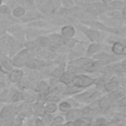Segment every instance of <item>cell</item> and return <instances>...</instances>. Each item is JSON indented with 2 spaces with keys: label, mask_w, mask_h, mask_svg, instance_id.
<instances>
[{
  "label": "cell",
  "mask_w": 126,
  "mask_h": 126,
  "mask_svg": "<svg viewBox=\"0 0 126 126\" xmlns=\"http://www.w3.org/2000/svg\"><path fill=\"white\" fill-rule=\"evenodd\" d=\"M76 84V86H79V87H88L90 85H92L94 83V80L89 78V77H86V76H78V77H75L74 80H73Z\"/></svg>",
  "instance_id": "1"
},
{
  "label": "cell",
  "mask_w": 126,
  "mask_h": 126,
  "mask_svg": "<svg viewBox=\"0 0 126 126\" xmlns=\"http://www.w3.org/2000/svg\"><path fill=\"white\" fill-rule=\"evenodd\" d=\"M22 77H23V72L21 70L12 71L11 74H10V80L12 82H18L22 79Z\"/></svg>",
  "instance_id": "2"
},
{
  "label": "cell",
  "mask_w": 126,
  "mask_h": 126,
  "mask_svg": "<svg viewBox=\"0 0 126 126\" xmlns=\"http://www.w3.org/2000/svg\"><path fill=\"white\" fill-rule=\"evenodd\" d=\"M102 63L100 62H95V63H93V62H90V63H86V65H84L82 68L86 71H89V72H93L94 69H96L97 67H99Z\"/></svg>",
  "instance_id": "3"
},
{
  "label": "cell",
  "mask_w": 126,
  "mask_h": 126,
  "mask_svg": "<svg viewBox=\"0 0 126 126\" xmlns=\"http://www.w3.org/2000/svg\"><path fill=\"white\" fill-rule=\"evenodd\" d=\"M85 31V33L89 36V38L91 40H94V41H96L99 37L98 35V32H94V31H91V30H87V29H83Z\"/></svg>",
  "instance_id": "4"
},
{
  "label": "cell",
  "mask_w": 126,
  "mask_h": 126,
  "mask_svg": "<svg viewBox=\"0 0 126 126\" xmlns=\"http://www.w3.org/2000/svg\"><path fill=\"white\" fill-rule=\"evenodd\" d=\"M74 78H75V76L73 73H65V74L61 75V81L64 84H70L71 82H73Z\"/></svg>",
  "instance_id": "5"
},
{
  "label": "cell",
  "mask_w": 126,
  "mask_h": 126,
  "mask_svg": "<svg viewBox=\"0 0 126 126\" xmlns=\"http://www.w3.org/2000/svg\"><path fill=\"white\" fill-rule=\"evenodd\" d=\"M112 51H113L115 54L120 55V54H123V53H124V47H123V45H122L121 43L116 42V43H114V45H113V47H112Z\"/></svg>",
  "instance_id": "6"
},
{
  "label": "cell",
  "mask_w": 126,
  "mask_h": 126,
  "mask_svg": "<svg viewBox=\"0 0 126 126\" xmlns=\"http://www.w3.org/2000/svg\"><path fill=\"white\" fill-rule=\"evenodd\" d=\"M74 29L72 28V27H69V26H67V27H64L63 29H62V34L64 35V36H67V37H70V36H72L73 34H74Z\"/></svg>",
  "instance_id": "7"
},
{
  "label": "cell",
  "mask_w": 126,
  "mask_h": 126,
  "mask_svg": "<svg viewBox=\"0 0 126 126\" xmlns=\"http://www.w3.org/2000/svg\"><path fill=\"white\" fill-rule=\"evenodd\" d=\"M80 115V111L77 110V109H73V110H70L68 113H67V119L71 120L73 118H78Z\"/></svg>",
  "instance_id": "8"
},
{
  "label": "cell",
  "mask_w": 126,
  "mask_h": 126,
  "mask_svg": "<svg viewBox=\"0 0 126 126\" xmlns=\"http://www.w3.org/2000/svg\"><path fill=\"white\" fill-rule=\"evenodd\" d=\"M109 106H110V100H109L108 98L104 97V98H102V99L100 100V102H99V107H100L101 109H107Z\"/></svg>",
  "instance_id": "9"
},
{
  "label": "cell",
  "mask_w": 126,
  "mask_h": 126,
  "mask_svg": "<svg viewBox=\"0 0 126 126\" xmlns=\"http://www.w3.org/2000/svg\"><path fill=\"white\" fill-rule=\"evenodd\" d=\"M117 87H118V84L116 82H110V83H108V84L105 85V89L108 92H112V91L116 90Z\"/></svg>",
  "instance_id": "10"
},
{
  "label": "cell",
  "mask_w": 126,
  "mask_h": 126,
  "mask_svg": "<svg viewBox=\"0 0 126 126\" xmlns=\"http://www.w3.org/2000/svg\"><path fill=\"white\" fill-rule=\"evenodd\" d=\"M37 90H38V92L39 93H46L47 91H48V87H47V85L44 83V82H40L39 84H38V87H37Z\"/></svg>",
  "instance_id": "11"
},
{
  "label": "cell",
  "mask_w": 126,
  "mask_h": 126,
  "mask_svg": "<svg viewBox=\"0 0 126 126\" xmlns=\"http://www.w3.org/2000/svg\"><path fill=\"white\" fill-rule=\"evenodd\" d=\"M37 42L39 43V45L41 46H47L49 44V40L47 37H44V36H40L37 38Z\"/></svg>",
  "instance_id": "12"
},
{
  "label": "cell",
  "mask_w": 126,
  "mask_h": 126,
  "mask_svg": "<svg viewBox=\"0 0 126 126\" xmlns=\"http://www.w3.org/2000/svg\"><path fill=\"white\" fill-rule=\"evenodd\" d=\"M12 112V108L11 107H5L2 111H1V118H7Z\"/></svg>",
  "instance_id": "13"
},
{
  "label": "cell",
  "mask_w": 126,
  "mask_h": 126,
  "mask_svg": "<svg viewBox=\"0 0 126 126\" xmlns=\"http://www.w3.org/2000/svg\"><path fill=\"white\" fill-rule=\"evenodd\" d=\"M75 126H89L90 125V122L89 121H86V120H83V119H77L74 123Z\"/></svg>",
  "instance_id": "14"
},
{
  "label": "cell",
  "mask_w": 126,
  "mask_h": 126,
  "mask_svg": "<svg viewBox=\"0 0 126 126\" xmlns=\"http://www.w3.org/2000/svg\"><path fill=\"white\" fill-rule=\"evenodd\" d=\"M24 13H25V10L22 7H18L14 10V16H16V17H21L24 15Z\"/></svg>",
  "instance_id": "15"
},
{
  "label": "cell",
  "mask_w": 126,
  "mask_h": 126,
  "mask_svg": "<svg viewBox=\"0 0 126 126\" xmlns=\"http://www.w3.org/2000/svg\"><path fill=\"white\" fill-rule=\"evenodd\" d=\"M30 84V80L28 78H24V79H21L20 82H19V87L21 88H26L28 85Z\"/></svg>",
  "instance_id": "16"
},
{
  "label": "cell",
  "mask_w": 126,
  "mask_h": 126,
  "mask_svg": "<svg viewBox=\"0 0 126 126\" xmlns=\"http://www.w3.org/2000/svg\"><path fill=\"white\" fill-rule=\"evenodd\" d=\"M123 3L122 2H118V1H115V2H112L111 3V8L112 9H121L122 7H123Z\"/></svg>",
  "instance_id": "17"
},
{
  "label": "cell",
  "mask_w": 126,
  "mask_h": 126,
  "mask_svg": "<svg viewBox=\"0 0 126 126\" xmlns=\"http://www.w3.org/2000/svg\"><path fill=\"white\" fill-rule=\"evenodd\" d=\"M98 49H99V45H98V44H92V45L89 47L88 52H89V53H94V52L97 51Z\"/></svg>",
  "instance_id": "18"
},
{
  "label": "cell",
  "mask_w": 126,
  "mask_h": 126,
  "mask_svg": "<svg viewBox=\"0 0 126 126\" xmlns=\"http://www.w3.org/2000/svg\"><path fill=\"white\" fill-rule=\"evenodd\" d=\"M63 68H64V64H61L58 68H56L55 70H54V72H53V75L54 76H58V75H62L63 74Z\"/></svg>",
  "instance_id": "19"
},
{
  "label": "cell",
  "mask_w": 126,
  "mask_h": 126,
  "mask_svg": "<svg viewBox=\"0 0 126 126\" xmlns=\"http://www.w3.org/2000/svg\"><path fill=\"white\" fill-rule=\"evenodd\" d=\"M23 63H25V59H24L23 57H21V56H17V57L14 59V64H15V65L20 66V65H22Z\"/></svg>",
  "instance_id": "20"
},
{
  "label": "cell",
  "mask_w": 126,
  "mask_h": 126,
  "mask_svg": "<svg viewBox=\"0 0 126 126\" xmlns=\"http://www.w3.org/2000/svg\"><path fill=\"white\" fill-rule=\"evenodd\" d=\"M70 109V104L68 103V102H63V103H61L60 104V110L61 111H67V110H69Z\"/></svg>",
  "instance_id": "21"
},
{
  "label": "cell",
  "mask_w": 126,
  "mask_h": 126,
  "mask_svg": "<svg viewBox=\"0 0 126 126\" xmlns=\"http://www.w3.org/2000/svg\"><path fill=\"white\" fill-rule=\"evenodd\" d=\"M50 38H52V40L54 42H58V43H63L64 42V39L59 35H52Z\"/></svg>",
  "instance_id": "22"
},
{
  "label": "cell",
  "mask_w": 126,
  "mask_h": 126,
  "mask_svg": "<svg viewBox=\"0 0 126 126\" xmlns=\"http://www.w3.org/2000/svg\"><path fill=\"white\" fill-rule=\"evenodd\" d=\"M45 109H46L47 112H50V113H51V112H54V111L56 110V105H55V104H52V103H51V104H48Z\"/></svg>",
  "instance_id": "23"
},
{
  "label": "cell",
  "mask_w": 126,
  "mask_h": 126,
  "mask_svg": "<svg viewBox=\"0 0 126 126\" xmlns=\"http://www.w3.org/2000/svg\"><path fill=\"white\" fill-rule=\"evenodd\" d=\"M0 70L2 71V72H4V73H7L8 72V70H11V67L9 66V65H7V64H2L1 66H0Z\"/></svg>",
  "instance_id": "24"
},
{
  "label": "cell",
  "mask_w": 126,
  "mask_h": 126,
  "mask_svg": "<svg viewBox=\"0 0 126 126\" xmlns=\"http://www.w3.org/2000/svg\"><path fill=\"white\" fill-rule=\"evenodd\" d=\"M79 91H80V89H79L77 86H73V87H70L67 92H68L69 94H74V93H78Z\"/></svg>",
  "instance_id": "25"
},
{
  "label": "cell",
  "mask_w": 126,
  "mask_h": 126,
  "mask_svg": "<svg viewBox=\"0 0 126 126\" xmlns=\"http://www.w3.org/2000/svg\"><path fill=\"white\" fill-rule=\"evenodd\" d=\"M87 62H88V59H80V60L73 61V64H74V65H81V64L87 63Z\"/></svg>",
  "instance_id": "26"
},
{
  "label": "cell",
  "mask_w": 126,
  "mask_h": 126,
  "mask_svg": "<svg viewBox=\"0 0 126 126\" xmlns=\"http://www.w3.org/2000/svg\"><path fill=\"white\" fill-rule=\"evenodd\" d=\"M94 57H95V58H98V59H109V56H107V55H106V54H104V53H101V54L95 55Z\"/></svg>",
  "instance_id": "27"
},
{
  "label": "cell",
  "mask_w": 126,
  "mask_h": 126,
  "mask_svg": "<svg viewBox=\"0 0 126 126\" xmlns=\"http://www.w3.org/2000/svg\"><path fill=\"white\" fill-rule=\"evenodd\" d=\"M27 65H28V67H30V68H35V66H36V64H35V62H34L33 60H29V61L27 62Z\"/></svg>",
  "instance_id": "28"
},
{
  "label": "cell",
  "mask_w": 126,
  "mask_h": 126,
  "mask_svg": "<svg viewBox=\"0 0 126 126\" xmlns=\"http://www.w3.org/2000/svg\"><path fill=\"white\" fill-rule=\"evenodd\" d=\"M35 110H36V113L37 114H39V115H43L44 114V111H43V108L41 107V106H36L35 107Z\"/></svg>",
  "instance_id": "29"
},
{
  "label": "cell",
  "mask_w": 126,
  "mask_h": 126,
  "mask_svg": "<svg viewBox=\"0 0 126 126\" xmlns=\"http://www.w3.org/2000/svg\"><path fill=\"white\" fill-rule=\"evenodd\" d=\"M121 94H122V92H121V91L116 92V93H113V94L110 95V97H111V98H116V97H119V96L121 95Z\"/></svg>",
  "instance_id": "30"
},
{
  "label": "cell",
  "mask_w": 126,
  "mask_h": 126,
  "mask_svg": "<svg viewBox=\"0 0 126 126\" xmlns=\"http://www.w3.org/2000/svg\"><path fill=\"white\" fill-rule=\"evenodd\" d=\"M20 98H22V94H15V95L13 96V100H19Z\"/></svg>",
  "instance_id": "31"
},
{
  "label": "cell",
  "mask_w": 126,
  "mask_h": 126,
  "mask_svg": "<svg viewBox=\"0 0 126 126\" xmlns=\"http://www.w3.org/2000/svg\"><path fill=\"white\" fill-rule=\"evenodd\" d=\"M63 121V118L61 117V116H57L55 119H54V123H60V122H62Z\"/></svg>",
  "instance_id": "32"
},
{
  "label": "cell",
  "mask_w": 126,
  "mask_h": 126,
  "mask_svg": "<svg viewBox=\"0 0 126 126\" xmlns=\"http://www.w3.org/2000/svg\"><path fill=\"white\" fill-rule=\"evenodd\" d=\"M59 99V97L57 96H48L47 97V100H52V101H57Z\"/></svg>",
  "instance_id": "33"
},
{
  "label": "cell",
  "mask_w": 126,
  "mask_h": 126,
  "mask_svg": "<svg viewBox=\"0 0 126 126\" xmlns=\"http://www.w3.org/2000/svg\"><path fill=\"white\" fill-rule=\"evenodd\" d=\"M8 12V8L6 6H3L0 8V13H7Z\"/></svg>",
  "instance_id": "34"
},
{
  "label": "cell",
  "mask_w": 126,
  "mask_h": 126,
  "mask_svg": "<svg viewBox=\"0 0 126 126\" xmlns=\"http://www.w3.org/2000/svg\"><path fill=\"white\" fill-rule=\"evenodd\" d=\"M90 96V93H86V94H84V95H81V96H78V98H88Z\"/></svg>",
  "instance_id": "35"
},
{
  "label": "cell",
  "mask_w": 126,
  "mask_h": 126,
  "mask_svg": "<svg viewBox=\"0 0 126 126\" xmlns=\"http://www.w3.org/2000/svg\"><path fill=\"white\" fill-rule=\"evenodd\" d=\"M51 118H52V117L49 116V115H45V116H44V120H45L46 123H49V122L51 121Z\"/></svg>",
  "instance_id": "36"
},
{
  "label": "cell",
  "mask_w": 126,
  "mask_h": 126,
  "mask_svg": "<svg viewBox=\"0 0 126 126\" xmlns=\"http://www.w3.org/2000/svg\"><path fill=\"white\" fill-rule=\"evenodd\" d=\"M63 1V4L67 5V6H71L72 5V1L71 0H62Z\"/></svg>",
  "instance_id": "37"
},
{
  "label": "cell",
  "mask_w": 126,
  "mask_h": 126,
  "mask_svg": "<svg viewBox=\"0 0 126 126\" xmlns=\"http://www.w3.org/2000/svg\"><path fill=\"white\" fill-rule=\"evenodd\" d=\"M97 123H98L97 126H104V121H103V120H98Z\"/></svg>",
  "instance_id": "38"
},
{
  "label": "cell",
  "mask_w": 126,
  "mask_h": 126,
  "mask_svg": "<svg viewBox=\"0 0 126 126\" xmlns=\"http://www.w3.org/2000/svg\"><path fill=\"white\" fill-rule=\"evenodd\" d=\"M36 126H44V125L40 120H36Z\"/></svg>",
  "instance_id": "39"
},
{
  "label": "cell",
  "mask_w": 126,
  "mask_h": 126,
  "mask_svg": "<svg viewBox=\"0 0 126 126\" xmlns=\"http://www.w3.org/2000/svg\"><path fill=\"white\" fill-rule=\"evenodd\" d=\"M121 104H125V98H123V99H122V101H121Z\"/></svg>",
  "instance_id": "40"
},
{
  "label": "cell",
  "mask_w": 126,
  "mask_h": 126,
  "mask_svg": "<svg viewBox=\"0 0 126 126\" xmlns=\"http://www.w3.org/2000/svg\"><path fill=\"white\" fill-rule=\"evenodd\" d=\"M3 32H3V30H2V29H0V35H1Z\"/></svg>",
  "instance_id": "41"
},
{
  "label": "cell",
  "mask_w": 126,
  "mask_h": 126,
  "mask_svg": "<svg viewBox=\"0 0 126 126\" xmlns=\"http://www.w3.org/2000/svg\"><path fill=\"white\" fill-rule=\"evenodd\" d=\"M103 2H110V0H102Z\"/></svg>",
  "instance_id": "42"
},
{
  "label": "cell",
  "mask_w": 126,
  "mask_h": 126,
  "mask_svg": "<svg viewBox=\"0 0 126 126\" xmlns=\"http://www.w3.org/2000/svg\"><path fill=\"white\" fill-rule=\"evenodd\" d=\"M57 126H61V125H57Z\"/></svg>",
  "instance_id": "43"
},
{
  "label": "cell",
  "mask_w": 126,
  "mask_h": 126,
  "mask_svg": "<svg viewBox=\"0 0 126 126\" xmlns=\"http://www.w3.org/2000/svg\"><path fill=\"white\" fill-rule=\"evenodd\" d=\"M0 3H1V0H0Z\"/></svg>",
  "instance_id": "44"
}]
</instances>
